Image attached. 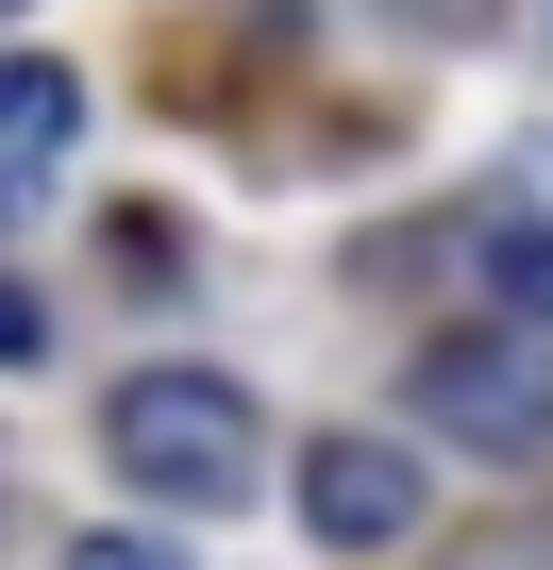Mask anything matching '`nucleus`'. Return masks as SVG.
Instances as JSON below:
<instances>
[{"label":"nucleus","instance_id":"obj_3","mask_svg":"<svg viewBox=\"0 0 553 570\" xmlns=\"http://www.w3.org/2000/svg\"><path fill=\"white\" fill-rule=\"evenodd\" d=\"M419 503H436V470H419L403 436H319V453H303V537H319V553H403Z\"/></svg>","mask_w":553,"mask_h":570},{"label":"nucleus","instance_id":"obj_5","mask_svg":"<svg viewBox=\"0 0 553 570\" xmlns=\"http://www.w3.org/2000/svg\"><path fill=\"white\" fill-rule=\"evenodd\" d=\"M68 135H85V85L51 51H0V151H68Z\"/></svg>","mask_w":553,"mask_h":570},{"label":"nucleus","instance_id":"obj_9","mask_svg":"<svg viewBox=\"0 0 553 570\" xmlns=\"http://www.w3.org/2000/svg\"><path fill=\"white\" fill-rule=\"evenodd\" d=\"M0 218H18V202H0Z\"/></svg>","mask_w":553,"mask_h":570},{"label":"nucleus","instance_id":"obj_7","mask_svg":"<svg viewBox=\"0 0 553 570\" xmlns=\"http://www.w3.org/2000/svg\"><path fill=\"white\" fill-rule=\"evenodd\" d=\"M34 336H51V320H34V285H0V370H18Z\"/></svg>","mask_w":553,"mask_h":570},{"label":"nucleus","instance_id":"obj_6","mask_svg":"<svg viewBox=\"0 0 553 570\" xmlns=\"http://www.w3.org/2000/svg\"><path fill=\"white\" fill-rule=\"evenodd\" d=\"M51 570H168V537H68Z\"/></svg>","mask_w":553,"mask_h":570},{"label":"nucleus","instance_id":"obj_4","mask_svg":"<svg viewBox=\"0 0 553 570\" xmlns=\"http://www.w3.org/2000/svg\"><path fill=\"white\" fill-rule=\"evenodd\" d=\"M470 285L503 303V336H553V218H486L470 235Z\"/></svg>","mask_w":553,"mask_h":570},{"label":"nucleus","instance_id":"obj_8","mask_svg":"<svg viewBox=\"0 0 553 570\" xmlns=\"http://www.w3.org/2000/svg\"><path fill=\"white\" fill-rule=\"evenodd\" d=\"M0 18H18V0H0Z\"/></svg>","mask_w":553,"mask_h":570},{"label":"nucleus","instance_id":"obj_2","mask_svg":"<svg viewBox=\"0 0 553 570\" xmlns=\"http://www.w3.org/2000/svg\"><path fill=\"white\" fill-rule=\"evenodd\" d=\"M419 420L470 436V453H536V436H553V370H536V336H453V353H419Z\"/></svg>","mask_w":553,"mask_h":570},{"label":"nucleus","instance_id":"obj_1","mask_svg":"<svg viewBox=\"0 0 553 570\" xmlns=\"http://www.w3.org/2000/svg\"><path fill=\"white\" fill-rule=\"evenodd\" d=\"M101 453L151 487V503H251V470H268V420H251V386L235 370H135L118 403H101Z\"/></svg>","mask_w":553,"mask_h":570}]
</instances>
